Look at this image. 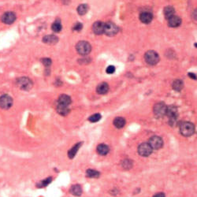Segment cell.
Masks as SVG:
<instances>
[{"instance_id":"cell-1","label":"cell","mask_w":197,"mask_h":197,"mask_svg":"<svg viewBox=\"0 0 197 197\" xmlns=\"http://www.w3.org/2000/svg\"><path fill=\"white\" fill-rule=\"evenodd\" d=\"M166 115L169 118V124L171 126H175L178 121V111L177 108L174 106L166 107Z\"/></svg>"},{"instance_id":"cell-2","label":"cell","mask_w":197,"mask_h":197,"mask_svg":"<svg viewBox=\"0 0 197 197\" xmlns=\"http://www.w3.org/2000/svg\"><path fill=\"white\" fill-rule=\"evenodd\" d=\"M179 129H180L181 135L186 136V137L191 136L194 134L195 132L194 125L192 124L191 122H189V121L181 122L180 124V126H179Z\"/></svg>"},{"instance_id":"cell-3","label":"cell","mask_w":197,"mask_h":197,"mask_svg":"<svg viewBox=\"0 0 197 197\" xmlns=\"http://www.w3.org/2000/svg\"><path fill=\"white\" fill-rule=\"evenodd\" d=\"M76 49L81 55H87L92 51V47L87 41H80L76 44Z\"/></svg>"},{"instance_id":"cell-4","label":"cell","mask_w":197,"mask_h":197,"mask_svg":"<svg viewBox=\"0 0 197 197\" xmlns=\"http://www.w3.org/2000/svg\"><path fill=\"white\" fill-rule=\"evenodd\" d=\"M17 85L18 87L24 91H28L32 87V82L28 77H20L17 80Z\"/></svg>"},{"instance_id":"cell-5","label":"cell","mask_w":197,"mask_h":197,"mask_svg":"<svg viewBox=\"0 0 197 197\" xmlns=\"http://www.w3.org/2000/svg\"><path fill=\"white\" fill-rule=\"evenodd\" d=\"M144 59L147 64L151 65H156L159 61V56L155 51H148L144 55Z\"/></svg>"},{"instance_id":"cell-6","label":"cell","mask_w":197,"mask_h":197,"mask_svg":"<svg viewBox=\"0 0 197 197\" xmlns=\"http://www.w3.org/2000/svg\"><path fill=\"white\" fill-rule=\"evenodd\" d=\"M148 144L152 147V150H158L162 148L163 146V141L160 136H153L149 139Z\"/></svg>"},{"instance_id":"cell-7","label":"cell","mask_w":197,"mask_h":197,"mask_svg":"<svg viewBox=\"0 0 197 197\" xmlns=\"http://www.w3.org/2000/svg\"><path fill=\"white\" fill-rule=\"evenodd\" d=\"M166 106L164 103H158L154 106L153 112L157 118H163L166 115Z\"/></svg>"},{"instance_id":"cell-8","label":"cell","mask_w":197,"mask_h":197,"mask_svg":"<svg viewBox=\"0 0 197 197\" xmlns=\"http://www.w3.org/2000/svg\"><path fill=\"white\" fill-rule=\"evenodd\" d=\"M119 31V28L115 24H114L113 22H107L104 24V32L107 36H114L118 33Z\"/></svg>"},{"instance_id":"cell-9","label":"cell","mask_w":197,"mask_h":197,"mask_svg":"<svg viewBox=\"0 0 197 197\" xmlns=\"http://www.w3.org/2000/svg\"><path fill=\"white\" fill-rule=\"evenodd\" d=\"M152 147L150 146L148 143H143L138 147V153L141 156L147 157L152 153Z\"/></svg>"},{"instance_id":"cell-10","label":"cell","mask_w":197,"mask_h":197,"mask_svg":"<svg viewBox=\"0 0 197 197\" xmlns=\"http://www.w3.org/2000/svg\"><path fill=\"white\" fill-rule=\"evenodd\" d=\"M13 105V99L8 95H3L0 97V107L4 110L10 108Z\"/></svg>"},{"instance_id":"cell-11","label":"cell","mask_w":197,"mask_h":197,"mask_svg":"<svg viewBox=\"0 0 197 197\" xmlns=\"http://www.w3.org/2000/svg\"><path fill=\"white\" fill-rule=\"evenodd\" d=\"M16 20V15L13 12H6L2 17V21L6 25H11Z\"/></svg>"},{"instance_id":"cell-12","label":"cell","mask_w":197,"mask_h":197,"mask_svg":"<svg viewBox=\"0 0 197 197\" xmlns=\"http://www.w3.org/2000/svg\"><path fill=\"white\" fill-rule=\"evenodd\" d=\"M104 24L101 21H96L93 24L92 31L96 35H101L104 32Z\"/></svg>"},{"instance_id":"cell-13","label":"cell","mask_w":197,"mask_h":197,"mask_svg":"<svg viewBox=\"0 0 197 197\" xmlns=\"http://www.w3.org/2000/svg\"><path fill=\"white\" fill-rule=\"evenodd\" d=\"M180 24H181V19L175 15L168 19V25L169 27H172V28H177L180 25Z\"/></svg>"},{"instance_id":"cell-14","label":"cell","mask_w":197,"mask_h":197,"mask_svg":"<svg viewBox=\"0 0 197 197\" xmlns=\"http://www.w3.org/2000/svg\"><path fill=\"white\" fill-rule=\"evenodd\" d=\"M153 19V15L149 12H143L140 15V20L144 24H149Z\"/></svg>"},{"instance_id":"cell-15","label":"cell","mask_w":197,"mask_h":197,"mask_svg":"<svg viewBox=\"0 0 197 197\" xmlns=\"http://www.w3.org/2000/svg\"><path fill=\"white\" fill-rule=\"evenodd\" d=\"M71 103V99L70 97L67 95H61L59 97L58 99V104L63 105V106H66L69 107V105Z\"/></svg>"},{"instance_id":"cell-16","label":"cell","mask_w":197,"mask_h":197,"mask_svg":"<svg viewBox=\"0 0 197 197\" xmlns=\"http://www.w3.org/2000/svg\"><path fill=\"white\" fill-rule=\"evenodd\" d=\"M59 41V38L54 35H48L43 38V42L47 44H55Z\"/></svg>"},{"instance_id":"cell-17","label":"cell","mask_w":197,"mask_h":197,"mask_svg":"<svg viewBox=\"0 0 197 197\" xmlns=\"http://www.w3.org/2000/svg\"><path fill=\"white\" fill-rule=\"evenodd\" d=\"M108 90H109V86L105 82L99 84L96 87V92L99 95H104V94L107 93Z\"/></svg>"},{"instance_id":"cell-18","label":"cell","mask_w":197,"mask_h":197,"mask_svg":"<svg viewBox=\"0 0 197 197\" xmlns=\"http://www.w3.org/2000/svg\"><path fill=\"white\" fill-rule=\"evenodd\" d=\"M97 152L100 155H106L109 152V147L107 144H100L97 146Z\"/></svg>"},{"instance_id":"cell-19","label":"cell","mask_w":197,"mask_h":197,"mask_svg":"<svg viewBox=\"0 0 197 197\" xmlns=\"http://www.w3.org/2000/svg\"><path fill=\"white\" fill-rule=\"evenodd\" d=\"M56 110H57V112L59 113V114H61V115H62V116L67 115L68 114L70 113V109H69V107L63 106V105L58 104Z\"/></svg>"},{"instance_id":"cell-20","label":"cell","mask_w":197,"mask_h":197,"mask_svg":"<svg viewBox=\"0 0 197 197\" xmlns=\"http://www.w3.org/2000/svg\"><path fill=\"white\" fill-rule=\"evenodd\" d=\"M174 14L175 10L173 6H168L164 9V15H165V17L166 19H169L173 16H174Z\"/></svg>"},{"instance_id":"cell-21","label":"cell","mask_w":197,"mask_h":197,"mask_svg":"<svg viewBox=\"0 0 197 197\" xmlns=\"http://www.w3.org/2000/svg\"><path fill=\"white\" fill-rule=\"evenodd\" d=\"M114 125L118 129H122L125 125V120L124 118L118 117L114 120Z\"/></svg>"},{"instance_id":"cell-22","label":"cell","mask_w":197,"mask_h":197,"mask_svg":"<svg viewBox=\"0 0 197 197\" xmlns=\"http://www.w3.org/2000/svg\"><path fill=\"white\" fill-rule=\"evenodd\" d=\"M81 144L82 143H78V144H75V145L69 151V152H68V156H69L70 158H74V156H75L76 153H77L79 148H80V147H81Z\"/></svg>"},{"instance_id":"cell-23","label":"cell","mask_w":197,"mask_h":197,"mask_svg":"<svg viewBox=\"0 0 197 197\" xmlns=\"http://www.w3.org/2000/svg\"><path fill=\"white\" fill-rule=\"evenodd\" d=\"M70 192H71V194H73V196H80L82 194L81 187L79 185H73L72 187H71Z\"/></svg>"},{"instance_id":"cell-24","label":"cell","mask_w":197,"mask_h":197,"mask_svg":"<svg viewBox=\"0 0 197 197\" xmlns=\"http://www.w3.org/2000/svg\"><path fill=\"white\" fill-rule=\"evenodd\" d=\"M184 84L181 80H175L174 81L172 84V87L177 92H180L183 88Z\"/></svg>"},{"instance_id":"cell-25","label":"cell","mask_w":197,"mask_h":197,"mask_svg":"<svg viewBox=\"0 0 197 197\" xmlns=\"http://www.w3.org/2000/svg\"><path fill=\"white\" fill-rule=\"evenodd\" d=\"M76 10H77V13L80 15H85L87 12V10H88V6L86 4H81V5H80L77 7Z\"/></svg>"},{"instance_id":"cell-26","label":"cell","mask_w":197,"mask_h":197,"mask_svg":"<svg viewBox=\"0 0 197 197\" xmlns=\"http://www.w3.org/2000/svg\"><path fill=\"white\" fill-rule=\"evenodd\" d=\"M51 28L54 32H59L62 30V25L60 23V21L57 20L54 22L52 24V26H51Z\"/></svg>"},{"instance_id":"cell-27","label":"cell","mask_w":197,"mask_h":197,"mask_svg":"<svg viewBox=\"0 0 197 197\" xmlns=\"http://www.w3.org/2000/svg\"><path fill=\"white\" fill-rule=\"evenodd\" d=\"M86 175L87 177H91V178H98L99 177V173L94 169H87Z\"/></svg>"},{"instance_id":"cell-28","label":"cell","mask_w":197,"mask_h":197,"mask_svg":"<svg viewBox=\"0 0 197 197\" xmlns=\"http://www.w3.org/2000/svg\"><path fill=\"white\" fill-rule=\"evenodd\" d=\"M121 166L125 169H129L132 166V162L130 159H124L121 162Z\"/></svg>"},{"instance_id":"cell-29","label":"cell","mask_w":197,"mask_h":197,"mask_svg":"<svg viewBox=\"0 0 197 197\" xmlns=\"http://www.w3.org/2000/svg\"><path fill=\"white\" fill-rule=\"evenodd\" d=\"M51 180H52V178H51V177H48V178H46L45 180H42L41 182H39L37 186H38L39 188H43V187H46V186L48 185L49 184L51 183Z\"/></svg>"},{"instance_id":"cell-30","label":"cell","mask_w":197,"mask_h":197,"mask_svg":"<svg viewBox=\"0 0 197 197\" xmlns=\"http://www.w3.org/2000/svg\"><path fill=\"white\" fill-rule=\"evenodd\" d=\"M101 119V115L99 114H95L88 118V120L91 121V122H97L99 120Z\"/></svg>"},{"instance_id":"cell-31","label":"cell","mask_w":197,"mask_h":197,"mask_svg":"<svg viewBox=\"0 0 197 197\" xmlns=\"http://www.w3.org/2000/svg\"><path fill=\"white\" fill-rule=\"evenodd\" d=\"M107 73L108 74H112L115 72V67L114 65H110L107 68V70H106Z\"/></svg>"},{"instance_id":"cell-32","label":"cell","mask_w":197,"mask_h":197,"mask_svg":"<svg viewBox=\"0 0 197 197\" xmlns=\"http://www.w3.org/2000/svg\"><path fill=\"white\" fill-rule=\"evenodd\" d=\"M42 62L45 66H49L51 65V60L50 59H42Z\"/></svg>"},{"instance_id":"cell-33","label":"cell","mask_w":197,"mask_h":197,"mask_svg":"<svg viewBox=\"0 0 197 197\" xmlns=\"http://www.w3.org/2000/svg\"><path fill=\"white\" fill-rule=\"evenodd\" d=\"M82 28H83V26H82V24H81V23H76V25H74V27H73V30H75V31H81L82 29Z\"/></svg>"},{"instance_id":"cell-34","label":"cell","mask_w":197,"mask_h":197,"mask_svg":"<svg viewBox=\"0 0 197 197\" xmlns=\"http://www.w3.org/2000/svg\"><path fill=\"white\" fill-rule=\"evenodd\" d=\"M153 197H166L165 196V194L163 193V192H158V193H156L155 195H154Z\"/></svg>"},{"instance_id":"cell-35","label":"cell","mask_w":197,"mask_h":197,"mask_svg":"<svg viewBox=\"0 0 197 197\" xmlns=\"http://www.w3.org/2000/svg\"><path fill=\"white\" fill-rule=\"evenodd\" d=\"M189 76L191 77V78H192V79H194V80H196V76L195 75L194 73H189Z\"/></svg>"}]
</instances>
